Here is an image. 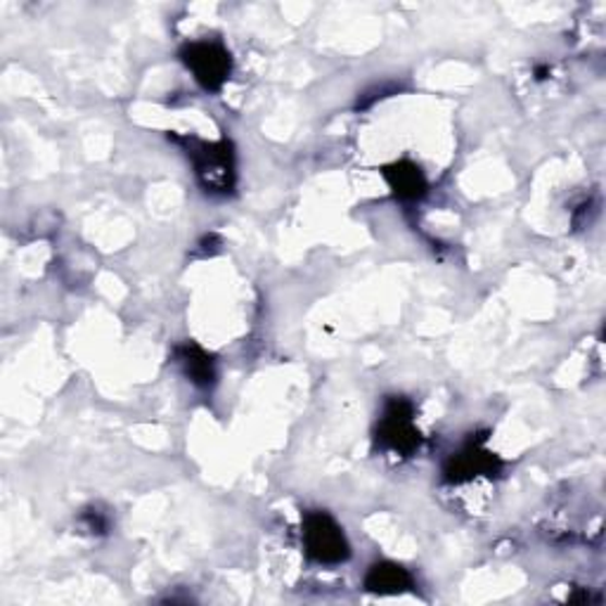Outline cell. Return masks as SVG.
Wrapping results in <instances>:
<instances>
[{"label": "cell", "instance_id": "7a4b0ae2", "mask_svg": "<svg viewBox=\"0 0 606 606\" xmlns=\"http://www.w3.org/2000/svg\"><path fill=\"white\" fill-rule=\"evenodd\" d=\"M301 538L308 559L323 567H337L351 557L343 529L327 512H308L303 517Z\"/></svg>", "mask_w": 606, "mask_h": 606}, {"label": "cell", "instance_id": "277c9868", "mask_svg": "<svg viewBox=\"0 0 606 606\" xmlns=\"http://www.w3.org/2000/svg\"><path fill=\"white\" fill-rule=\"evenodd\" d=\"M181 60L206 93L223 88L232 72V58L218 40H192L181 50Z\"/></svg>", "mask_w": 606, "mask_h": 606}, {"label": "cell", "instance_id": "5b68a950", "mask_svg": "<svg viewBox=\"0 0 606 606\" xmlns=\"http://www.w3.org/2000/svg\"><path fill=\"white\" fill-rule=\"evenodd\" d=\"M498 458L493 452H488L484 446H478L476 440L466 444L458 455H452L446 464V481L450 484H464V481H472L478 474H493L498 472Z\"/></svg>", "mask_w": 606, "mask_h": 606}, {"label": "cell", "instance_id": "3957f363", "mask_svg": "<svg viewBox=\"0 0 606 606\" xmlns=\"http://www.w3.org/2000/svg\"><path fill=\"white\" fill-rule=\"evenodd\" d=\"M377 444L391 455H410L420 446V429L415 426V408L401 396L384 403L377 424Z\"/></svg>", "mask_w": 606, "mask_h": 606}, {"label": "cell", "instance_id": "9c48e42d", "mask_svg": "<svg viewBox=\"0 0 606 606\" xmlns=\"http://www.w3.org/2000/svg\"><path fill=\"white\" fill-rule=\"evenodd\" d=\"M81 523H84V526L95 535H102L109 531V519L107 514L98 512V509H86V512L81 514Z\"/></svg>", "mask_w": 606, "mask_h": 606}, {"label": "cell", "instance_id": "8992f818", "mask_svg": "<svg viewBox=\"0 0 606 606\" xmlns=\"http://www.w3.org/2000/svg\"><path fill=\"white\" fill-rule=\"evenodd\" d=\"M173 363L181 367L187 381H192L199 389H211L216 384L214 357L204 349H199L197 343H183V347H175Z\"/></svg>", "mask_w": 606, "mask_h": 606}, {"label": "cell", "instance_id": "ba28073f", "mask_svg": "<svg viewBox=\"0 0 606 606\" xmlns=\"http://www.w3.org/2000/svg\"><path fill=\"white\" fill-rule=\"evenodd\" d=\"M384 178H387V183L398 199L415 202L426 195V178L417 163L396 161L384 169Z\"/></svg>", "mask_w": 606, "mask_h": 606}, {"label": "cell", "instance_id": "6da1fadb", "mask_svg": "<svg viewBox=\"0 0 606 606\" xmlns=\"http://www.w3.org/2000/svg\"><path fill=\"white\" fill-rule=\"evenodd\" d=\"M178 143L187 145L185 155L190 157L192 167H195L197 183L202 185L206 195L226 197L235 190V178H238L235 152H232L230 143L226 141L204 143V141H190V137H183V141Z\"/></svg>", "mask_w": 606, "mask_h": 606}, {"label": "cell", "instance_id": "52a82bcc", "mask_svg": "<svg viewBox=\"0 0 606 606\" xmlns=\"http://www.w3.org/2000/svg\"><path fill=\"white\" fill-rule=\"evenodd\" d=\"M412 587V575L408 569L398 567L393 561L372 563L365 573V590L375 595H401Z\"/></svg>", "mask_w": 606, "mask_h": 606}]
</instances>
